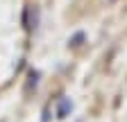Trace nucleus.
Instances as JSON below:
<instances>
[{
  "label": "nucleus",
  "instance_id": "nucleus-1",
  "mask_svg": "<svg viewBox=\"0 0 127 122\" xmlns=\"http://www.w3.org/2000/svg\"><path fill=\"white\" fill-rule=\"evenodd\" d=\"M73 109V104H70V100H61V104H59V118H66V113Z\"/></svg>",
  "mask_w": 127,
  "mask_h": 122
}]
</instances>
